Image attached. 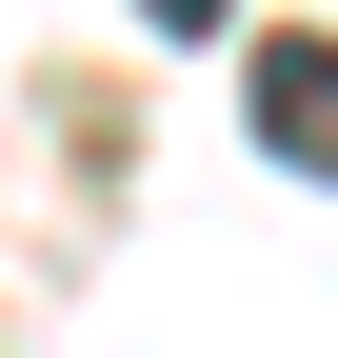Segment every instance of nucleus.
Instances as JSON below:
<instances>
[{
	"mask_svg": "<svg viewBox=\"0 0 338 358\" xmlns=\"http://www.w3.org/2000/svg\"><path fill=\"white\" fill-rule=\"evenodd\" d=\"M239 100H259V159L279 179H338V40L318 20H279L259 60H239Z\"/></svg>",
	"mask_w": 338,
	"mask_h": 358,
	"instance_id": "nucleus-1",
	"label": "nucleus"
},
{
	"mask_svg": "<svg viewBox=\"0 0 338 358\" xmlns=\"http://www.w3.org/2000/svg\"><path fill=\"white\" fill-rule=\"evenodd\" d=\"M140 20H159V40H219V20H239V0H140Z\"/></svg>",
	"mask_w": 338,
	"mask_h": 358,
	"instance_id": "nucleus-2",
	"label": "nucleus"
}]
</instances>
